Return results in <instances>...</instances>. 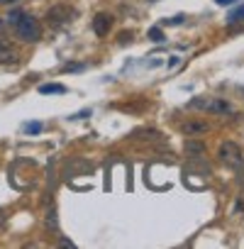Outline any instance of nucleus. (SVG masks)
I'll return each instance as SVG.
<instances>
[{"label": "nucleus", "mask_w": 244, "mask_h": 249, "mask_svg": "<svg viewBox=\"0 0 244 249\" xmlns=\"http://www.w3.org/2000/svg\"><path fill=\"white\" fill-rule=\"evenodd\" d=\"M186 154L191 159H200V157H205V144L203 142H195V140H188L186 142Z\"/></svg>", "instance_id": "nucleus-7"}, {"label": "nucleus", "mask_w": 244, "mask_h": 249, "mask_svg": "<svg viewBox=\"0 0 244 249\" xmlns=\"http://www.w3.org/2000/svg\"><path fill=\"white\" fill-rule=\"evenodd\" d=\"M73 15H76V13H73L69 5H54V8L47 13V22H49L52 27H61V25L71 22Z\"/></svg>", "instance_id": "nucleus-4"}, {"label": "nucleus", "mask_w": 244, "mask_h": 249, "mask_svg": "<svg viewBox=\"0 0 244 249\" xmlns=\"http://www.w3.org/2000/svg\"><path fill=\"white\" fill-rule=\"evenodd\" d=\"M25 130H27L30 135H39V132H42V122H27Z\"/></svg>", "instance_id": "nucleus-12"}, {"label": "nucleus", "mask_w": 244, "mask_h": 249, "mask_svg": "<svg viewBox=\"0 0 244 249\" xmlns=\"http://www.w3.org/2000/svg\"><path fill=\"white\" fill-rule=\"evenodd\" d=\"M149 39L159 44V42H164L166 37H164V32H161V27H152V30H149Z\"/></svg>", "instance_id": "nucleus-11"}, {"label": "nucleus", "mask_w": 244, "mask_h": 249, "mask_svg": "<svg viewBox=\"0 0 244 249\" xmlns=\"http://www.w3.org/2000/svg\"><path fill=\"white\" fill-rule=\"evenodd\" d=\"M112 25H115V18L110 13H98L93 18V32L98 37H107V32L112 30Z\"/></svg>", "instance_id": "nucleus-5"}, {"label": "nucleus", "mask_w": 244, "mask_h": 249, "mask_svg": "<svg viewBox=\"0 0 244 249\" xmlns=\"http://www.w3.org/2000/svg\"><path fill=\"white\" fill-rule=\"evenodd\" d=\"M132 39V32H125V35H120V42H130Z\"/></svg>", "instance_id": "nucleus-16"}, {"label": "nucleus", "mask_w": 244, "mask_h": 249, "mask_svg": "<svg viewBox=\"0 0 244 249\" xmlns=\"http://www.w3.org/2000/svg\"><path fill=\"white\" fill-rule=\"evenodd\" d=\"M149 3H157V0H149Z\"/></svg>", "instance_id": "nucleus-18"}, {"label": "nucleus", "mask_w": 244, "mask_h": 249, "mask_svg": "<svg viewBox=\"0 0 244 249\" xmlns=\"http://www.w3.org/2000/svg\"><path fill=\"white\" fill-rule=\"evenodd\" d=\"M181 22H183V15H176L171 20H164V25H181Z\"/></svg>", "instance_id": "nucleus-13"}, {"label": "nucleus", "mask_w": 244, "mask_h": 249, "mask_svg": "<svg viewBox=\"0 0 244 249\" xmlns=\"http://www.w3.org/2000/svg\"><path fill=\"white\" fill-rule=\"evenodd\" d=\"M183 135L186 137H198V135H205L208 130H210V124L208 122H198V120H191V122H186L183 124Z\"/></svg>", "instance_id": "nucleus-6"}, {"label": "nucleus", "mask_w": 244, "mask_h": 249, "mask_svg": "<svg viewBox=\"0 0 244 249\" xmlns=\"http://www.w3.org/2000/svg\"><path fill=\"white\" fill-rule=\"evenodd\" d=\"M83 117H90V110H81V112L71 115V120H83Z\"/></svg>", "instance_id": "nucleus-14"}, {"label": "nucleus", "mask_w": 244, "mask_h": 249, "mask_svg": "<svg viewBox=\"0 0 244 249\" xmlns=\"http://www.w3.org/2000/svg\"><path fill=\"white\" fill-rule=\"evenodd\" d=\"M13 27H15V35H17L22 42H37V39L42 37V27H39L37 18H32V15H27V13H22Z\"/></svg>", "instance_id": "nucleus-1"}, {"label": "nucleus", "mask_w": 244, "mask_h": 249, "mask_svg": "<svg viewBox=\"0 0 244 249\" xmlns=\"http://www.w3.org/2000/svg\"><path fill=\"white\" fill-rule=\"evenodd\" d=\"M215 3H217V5H222V8H225V5H232V3H234V0H215Z\"/></svg>", "instance_id": "nucleus-17"}, {"label": "nucleus", "mask_w": 244, "mask_h": 249, "mask_svg": "<svg viewBox=\"0 0 244 249\" xmlns=\"http://www.w3.org/2000/svg\"><path fill=\"white\" fill-rule=\"evenodd\" d=\"M242 20H244V5L234 8V10L227 15V25H237V22H242Z\"/></svg>", "instance_id": "nucleus-10"}, {"label": "nucleus", "mask_w": 244, "mask_h": 249, "mask_svg": "<svg viewBox=\"0 0 244 249\" xmlns=\"http://www.w3.org/2000/svg\"><path fill=\"white\" fill-rule=\"evenodd\" d=\"M83 69V64H66L64 66V71H81Z\"/></svg>", "instance_id": "nucleus-15"}, {"label": "nucleus", "mask_w": 244, "mask_h": 249, "mask_svg": "<svg viewBox=\"0 0 244 249\" xmlns=\"http://www.w3.org/2000/svg\"><path fill=\"white\" fill-rule=\"evenodd\" d=\"M220 161L222 164H227V166H232V169H239L242 166V149L234 144V142H222L220 144Z\"/></svg>", "instance_id": "nucleus-3"}, {"label": "nucleus", "mask_w": 244, "mask_h": 249, "mask_svg": "<svg viewBox=\"0 0 244 249\" xmlns=\"http://www.w3.org/2000/svg\"><path fill=\"white\" fill-rule=\"evenodd\" d=\"M13 61H15V52L0 42V64H13Z\"/></svg>", "instance_id": "nucleus-9"}, {"label": "nucleus", "mask_w": 244, "mask_h": 249, "mask_svg": "<svg viewBox=\"0 0 244 249\" xmlns=\"http://www.w3.org/2000/svg\"><path fill=\"white\" fill-rule=\"evenodd\" d=\"M188 107H193V110H208V112H215V115H227V112H232L229 103L222 100V98H193V100L188 103Z\"/></svg>", "instance_id": "nucleus-2"}, {"label": "nucleus", "mask_w": 244, "mask_h": 249, "mask_svg": "<svg viewBox=\"0 0 244 249\" xmlns=\"http://www.w3.org/2000/svg\"><path fill=\"white\" fill-rule=\"evenodd\" d=\"M0 27H3V20H0Z\"/></svg>", "instance_id": "nucleus-19"}, {"label": "nucleus", "mask_w": 244, "mask_h": 249, "mask_svg": "<svg viewBox=\"0 0 244 249\" xmlns=\"http://www.w3.org/2000/svg\"><path fill=\"white\" fill-rule=\"evenodd\" d=\"M39 93L42 95H64L66 86H61V83H44V86H39Z\"/></svg>", "instance_id": "nucleus-8"}]
</instances>
